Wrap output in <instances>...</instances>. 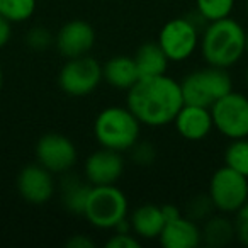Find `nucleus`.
Returning a JSON list of instances; mask_svg holds the SVG:
<instances>
[{
	"label": "nucleus",
	"mask_w": 248,
	"mask_h": 248,
	"mask_svg": "<svg viewBox=\"0 0 248 248\" xmlns=\"http://www.w3.org/2000/svg\"><path fill=\"white\" fill-rule=\"evenodd\" d=\"M245 55H248V31L247 36H245Z\"/></svg>",
	"instance_id": "473e14b6"
},
{
	"label": "nucleus",
	"mask_w": 248,
	"mask_h": 248,
	"mask_svg": "<svg viewBox=\"0 0 248 248\" xmlns=\"http://www.w3.org/2000/svg\"><path fill=\"white\" fill-rule=\"evenodd\" d=\"M245 28L233 17L207 22L199 41L204 62L217 68H231L245 56Z\"/></svg>",
	"instance_id": "f03ea898"
},
{
	"label": "nucleus",
	"mask_w": 248,
	"mask_h": 248,
	"mask_svg": "<svg viewBox=\"0 0 248 248\" xmlns=\"http://www.w3.org/2000/svg\"><path fill=\"white\" fill-rule=\"evenodd\" d=\"M128 197L116 184L92 186L83 216L97 230H114L119 221L128 217Z\"/></svg>",
	"instance_id": "20e7f679"
},
{
	"label": "nucleus",
	"mask_w": 248,
	"mask_h": 248,
	"mask_svg": "<svg viewBox=\"0 0 248 248\" xmlns=\"http://www.w3.org/2000/svg\"><path fill=\"white\" fill-rule=\"evenodd\" d=\"M95 45V31L87 21L73 19L63 24L55 36V46L63 58L89 55Z\"/></svg>",
	"instance_id": "ddd939ff"
},
{
	"label": "nucleus",
	"mask_w": 248,
	"mask_h": 248,
	"mask_svg": "<svg viewBox=\"0 0 248 248\" xmlns=\"http://www.w3.org/2000/svg\"><path fill=\"white\" fill-rule=\"evenodd\" d=\"M234 234L241 245L248 247V201L234 213Z\"/></svg>",
	"instance_id": "bb28decb"
},
{
	"label": "nucleus",
	"mask_w": 248,
	"mask_h": 248,
	"mask_svg": "<svg viewBox=\"0 0 248 248\" xmlns=\"http://www.w3.org/2000/svg\"><path fill=\"white\" fill-rule=\"evenodd\" d=\"M247 82H248V72H247Z\"/></svg>",
	"instance_id": "f704fd0d"
},
{
	"label": "nucleus",
	"mask_w": 248,
	"mask_h": 248,
	"mask_svg": "<svg viewBox=\"0 0 248 248\" xmlns=\"http://www.w3.org/2000/svg\"><path fill=\"white\" fill-rule=\"evenodd\" d=\"M17 192L26 202L41 206L53 199L56 190L55 173L46 170L38 162L21 169L16 179Z\"/></svg>",
	"instance_id": "9b49d317"
},
{
	"label": "nucleus",
	"mask_w": 248,
	"mask_h": 248,
	"mask_svg": "<svg viewBox=\"0 0 248 248\" xmlns=\"http://www.w3.org/2000/svg\"><path fill=\"white\" fill-rule=\"evenodd\" d=\"M236 0H196L197 14L206 22L230 17Z\"/></svg>",
	"instance_id": "5701e85b"
},
{
	"label": "nucleus",
	"mask_w": 248,
	"mask_h": 248,
	"mask_svg": "<svg viewBox=\"0 0 248 248\" xmlns=\"http://www.w3.org/2000/svg\"><path fill=\"white\" fill-rule=\"evenodd\" d=\"M173 124L177 133L189 141H201L207 138L214 129L209 107L192 106V104H184L173 119Z\"/></svg>",
	"instance_id": "4468645a"
},
{
	"label": "nucleus",
	"mask_w": 248,
	"mask_h": 248,
	"mask_svg": "<svg viewBox=\"0 0 248 248\" xmlns=\"http://www.w3.org/2000/svg\"><path fill=\"white\" fill-rule=\"evenodd\" d=\"M209 194L216 211L234 214L248 201V177L230 167H219L209 180Z\"/></svg>",
	"instance_id": "6e6552de"
},
{
	"label": "nucleus",
	"mask_w": 248,
	"mask_h": 248,
	"mask_svg": "<svg viewBox=\"0 0 248 248\" xmlns=\"http://www.w3.org/2000/svg\"><path fill=\"white\" fill-rule=\"evenodd\" d=\"M207 24L196 12V17L170 19L158 32L156 43L170 62H186L196 53L201 41V26Z\"/></svg>",
	"instance_id": "423d86ee"
},
{
	"label": "nucleus",
	"mask_w": 248,
	"mask_h": 248,
	"mask_svg": "<svg viewBox=\"0 0 248 248\" xmlns=\"http://www.w3.org/2000/svg\"><path fill=\"white\" fill-rule=\"evenodd\" d=\"M2 87H4V70H2V65H0V92H2Z\"/></svg>",
	"instance_id": "2f4dec72"
},
{
	"label": "nucleus",
	"mask_w": 248,
	"mask_h": 248,
	"mask_svg": "<svg viewBox=\"0 0 248 248\" xmlns=\"http://www.w3.org/2000/svg\"><path fill=\"white\" fill-rule=\"evenodd\" d=\"M129 155H131V160L140 167H148L155 162L156 158V150L153 145L146 141H136L133 145V148L129 150Z\"/></svg>",
	"instance_id": "a878e982"
},
{
	"label": "nucleus",
	"mask_w": 248,
	"mask_h": 248,
	"mask_svg": "<svg viewBox=\"0 0 248 248\" xmlns=\"http://www.w3.org/2000/svg\"><path fill=\"white\" fill-rule=\"evenodd\" d=\"M158 241L163 248H197L202 243V236L196 221L179 216L177 219L167 221Z\"/></svg>",
	"instance_id": "2eb2a0df"
},
{
	"label": "nucleus",
	"mask_w": 248,
	"mask_h": 248,
	"mask_svg": "<svg viewBox=\"0 0 248 248\" xmlns=\"http://www.w3.org/2000/svg\"><path fill=\"white\" fill-rule=\"evenodd\" d=\"M247 12H248V0H247Z\"/></svg>",
	"instance_id": "72a5a7b5"
},
{
	"label": "nucleus",
	"mask_w": 248,
	"mask_h": 248,
	"mask_svg": "<svg viewBox=\"0 0 248 248\" xmlns=\"http://www.w3.org/2000/svg\"><path fill=\"white\" fill-rule=\"evenodd\" d=\"M201 236L202 243L209 248L226 247L230 241H233V238H236L234 224L231 219H228L224 213H219L217 216L211 214L201 228Z\"/></svg>",
	"instance_id": "aec40b11"
},
{
	"label": "nucleus",
	"mask_w": 248,
	"mask_h": 248,
	"mask_svg": "<svg viewBox=\"0 0 248 248\" xmlns=\"http://www.w3.org/2000/svg\"><path fill=\"white\" fill-rule=\"evenodd\" d=\"M66 247L68 248H93L95 243H93V240H90L89 236H85V234H73V236L68 238V241H66Z\"/></svg>",
	"instance_id": "c85d7f7f"
},
{
	"label": "nucleus",
	"mask_w": 248,
	"mask_h": 248,
	"mask_svg": "<svg viewBox=\"0 0 248 248\" xmlns=\"http://www.w3.org/2000/svg\"><path fill=\"white\" fill-rule=\"evenodd\" d=\"M141 133V123L126 107L110 106L102 109L93 123V136L104 148L116 152H129Z\"/></svg>",
	"instance_id": "7ed1b4c3"
},
{
	"label": "nucleus",
	"mask_w": 248,
	"mask_h": 248,
	"mask_svg": "<svg viewBox=\"0 0 248 248\" xmlns=\"http://www.w3.org/2000/svg\"><path fill=\"white\" fill-rule=\"evenodd\" d=\"M214 129L224 138H248V97L241 92H228L209 107Z\"/></svg>",
	"instance_id": "0eeeda50"
},
{
	"label": "nucleus",
	"mask_w": 248,
	"mask_h": 248,
	"mask_svg": "<svg viewBox=\"0 0 248 248\" xmlns=\"http://www.w3.org/2000/svg\"><path fill=\"white\" fill-rule=\"evenodd\" d=\"M102 80L109 83L112 89L128 92L140 80V72L135 58L128 55H117L107 60L102 65Z\"/></svg>",
	"instance_id": "dca6fc26"
},
{
	"label": "nucleus",
	"mask_w": 248,
	"mask_h": 248,
	"mask_svg": "<svg viewBox=\"0 0 248 248\" xmlns=\"http://www.w3.org/2000/svg\"><path fill=\"white\" fill-rule=\"evenodd\" d=\"M90 184L83 182L75 173H63V179L60 182V194H62V202L65 209L72 214H83L85 204L89 199Z\"/></svg>",
	"instance_id": "a211bd4d"
},
{
	"label": "nucleus",
	"mask_w": 248,
	"mask_h": 248,
	"mask_svg": "<svg viewBox=\"0 0 248 248\" xmlns=\"http://www.w3.org/2000/svg\"><path fill=\"white\" fill-rule=\"evenodd\" d=\"M213 211H214V206H213V201H211L209 194H197V196H194L192 199L187 202L186 216L199 224V223H204V221L213 214Z\"/></svg>",
	"instance_id": "b1692460"
},
{
	"label": "nucleus",
	"mask_w": 248,
	"mask_h": 248,
	"mask_svg": "<svg viewBox=\"0 0 248 248\" xmlns=\"http://www.w3.org/2000/svg\"><path fill=\"white\" fill-rule=\"evenodd\" d=\"M162 213H163V217H165V223L167 221L177 219L179 216H182V213H180V209L175 206V204H163Z\"/></svg>",
	"instance_id": "7c9ffc66"
},
{
	"label": "nucleus",
	"mask_w": 248,
	"mask_h": 248,
	"mask_svg": "<svg viewBox=\"0 0 248 248\" xmlns=\"http://www.w3.org/2000/svg\"><path fill=\"white\" fill-rule=\"evenodd\" d=\"M129 221H131L133 233L140 240H158L165 226L162 206H156V204H141L133 211Z\"/></svg>",
	"instance_id": "f3484780"
},
{
	"label": "nucleus",
	"mask_w": 248,
	"mask_h": 248,
	"mask_svg": "<svg viewBox=\"0 0 248 248\" xmlns=\"http://www.w3.org/2000/svg\"><path fill=\"white\" fill-rule=\"evenodd\" d=\"M106 247L107 248H140L141 247V241L140 238L136 236L133 231L129 233H116L106 241Z\"/></svg>",
	"instance_id": "cd10ccee"
},
{
	"label": "nucleus",
	"mask_w": 248,
	"mask_h": 248,
	"mask_svg": "<svg viewBox=\"0 0 248 248\" xmlns=\"http://www.w3.org/2000/svg\"><path fill=\"white\" fill-rule=\"evenodd\" d=\"M102 82V65L90 55L68 58L58 73V85L70 97H85Z\"/></svg>",
	"instance_id": "1a4fd4ad"
},
{
	"label": "nucleus",
	"mask_w": 248,
	"mask_h": 248,
	"mask_svg": "<svg viewBox=\"0 0 248 248\" xmlns=\"http://www.w3.org/2000/svg\"><path fill=\"white\" fill-rule=\"evenodd\" d=\"M224 165L248 177V138L231 140L224 152Z\"/></svg>",
	"instance_id": "4be33fe9"
},
{
	"label": "nucleus",
	"mask_w": 248,
	"mask_h": 248,
	"mask_svg": "<svg viewBox=\"0 0 248 248\" xmlns=\"http://www.w3.org/2000/svg\"><path fill=\"white\" fill-rule=\"evenodd\" d=\"M83 173H85V180L90 186H112V184H117V180L124 173L123 153L100 146V150L87 156Z\"/></svg>",
	"instance_id": "f8f14e48"
},
{
	"label": "nucleus",
	"mask_w": 248,
	"mask_h": 248,
	"mask_svg": "<svg viewBox=\"0 0 248 248\" xmlns=\"http://www.w3.org/2000/svg\"><path fill=\"white\" fill-rule=\"evenodd\" d=\"M184 104L211 107L216 100L233 90V80L226 68L207 65L189 73L180 82Z\"/></svg>",
	"instance_id": "39448f33"
},
{
	"label": "nucleus",
	"mask_w": 248,
	"mask_h": 248,
	"mask_svg": "<svg viewBox=\"0 0 248 248\" xmlns=\"http://www.w3.org/2000/svg\"><path fill=\"white\" fill-rule=\"evenodd\" d=\"M26 45L34 51H46L55 45V36L48 28L36 26V28L29 29L26 34Z\"/></svg>",
	"instance_id": "393cba45"
},
{
	"label": "nucleus",
	"mask_w": 248,
	"mask_h": 248,
	"mask_svg": "<svg viewBox=\"0 0 248 248\" xmlns=\"http://www.w3.org/2000/svg\"><path fill=\"white\" fill-rule=\"evenodd\" d=\"M11 36H12V24L4 19L0 16V49L7 46V43L11 41Z\"/></svg>",
	"instance_id": "c756f323"
},
{
	"label": "nucleus",
	"mask_w": 248,
	"mask_h": 248,
	"mask_svg": "<svg viewBox=\"0 0 248 248\" xmlns=\"http://www.w3.org/2000/svg\"><path fill=\"white\" fill-rule=\"evenodd\" d=\"M38 0H0V16L11 24H21L32 17Z\"/></svg>",
	"instance_id": "412c9836"
},
{
	"label": "nucleus",
	"mask_w": 248,
	"mask_h": 248,
	"mask_svg": "<svg viewBox=\"0 0 248 248\" xmlns=\"http://www.w3.org/2000/svg\"><path fill=\"white\" fill-rule=\"evenodd\" d=\"M78 160L77 146L68 136L46 133L36 143V162L55 175H63L75 167Z\"/></svg>",
	"instance_id": "9d476101"
},
{
	"label": "nucleus",
	"mask_w": 248,
	"mask_h": 248,
	"mask_svg": "<svg viewBox=\"0 0 248 248\" xmlns=\"http://www.w3.org/2000/svg\"><path fill=\"white\" fill-rule=\"evenodd\" d=\"M133 58H135V63L138 66L140 78H143V77L163 75V73H167V68H169V63H170L165 51L160 48V45L156 41L143 43L136 49Z\"/></svg>",
	"instance_id": "6ab92c4d"
},
{
	"label": "nucleus",
	"mask_w": 248,
	"mask_h": 248,
	"mask_svg": "<svg viewBox=\"0 0 248 248\" xmlns=\"http://www.w3.org/2000/svg\"><path fill=\"white\" fill-rule=\"evenodd\" d=\"M126 106L145 126L160 128L173 123L184 106L180 82L167 73L143 77L128 90Z\"/></svg>",
	"instance_id": "f257e3e1"
}]
</instances>
